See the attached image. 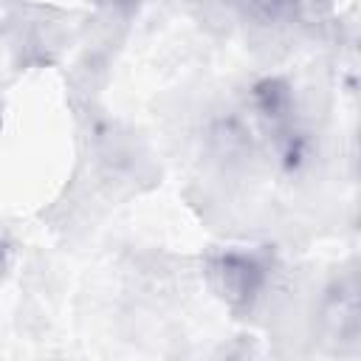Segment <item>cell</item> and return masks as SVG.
I'll return each mask as SVG.
<instances>
[{
	"mask_svg": "<svg viewBox=\"0 0 361 361\" xmlns=\"http://www.w3.org/2000/svg\"><path fill=\"white\" fill-rule=\"evenodd\" d=\"M237 104L257 135L259 158L274 164L282 178H299L313 166L319 155V141L290 76H254Z\"/></svg>",
	"mask_w": 361,
	"mask_h": 361,
	"instance_id": "6da1fadb",
	"label": "cell"
},
{
	"mask_svg": "<svg viewBox=\"0 0 361 361\" xmlns=\"http://www.w3.org/2000/svg\"><path fill=\"white\" fill-rule=\"evenodd\" d=\"M271 262L259 251L226 248L209 259V276L214 290L234 307H254L271 285Z\"/></svg>",
	"mask_w": 361,
	"mask_h": 361,
	"instance_id": "7a4b0ae2",
	"label": "cell"
},
{
	"mask_svg": "<svg viewBox=\"0 0 361 361\" xmlns=\"http://www.w3.org/2000/svg\"><path fill=\"white\" fill-rule=\"evenodd\" d=\"M237 17H243L251 25L271 28L285 25L302 17L307 0H223Z\"/></svg>",
	"mask_w": 361,
	"mask_h": 361,
	"instance_id": "3957f363",
	"label": "cell"
},
{
	"mask_svg": "<svg viewBox=\"0 0 361 361\" xmlns=\"http://www.w3.org/2000/svg\"><path fill=\"white\" fill-rule=\"evenodd\" d=\"M113 8H118V11H135L138 6H144L147 0H107Z\"/></svg>",
	"mask_w": 361,
	"mask_h": 361,
	"instance_id": "277c9868",
	"label": "cell"
},
{
	"mask_svg": "<svg viewBox=\"0 0 361 361\" xmlns=\"http://www.w3.org/2000/svg\"><path fill=\"white\" fill-rule=\"evenodd\" d=\"M6 259H8V245H6V240L0 237V274H3V268H6Z\"/></svg>",
	"mask_w": 361,
	"mask_h": 361,
	"instance_id": "5b68a950",
	"label": "cell"
}]
</instances>
